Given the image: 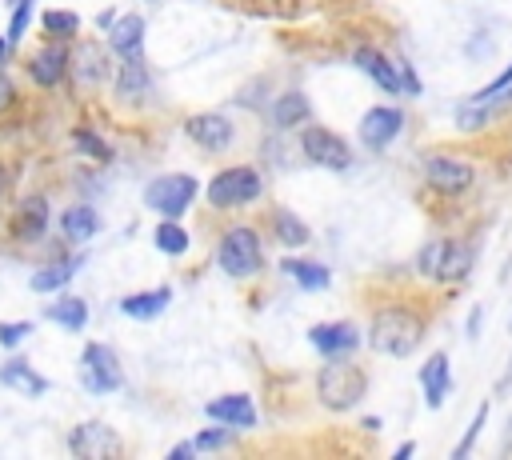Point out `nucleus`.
<instances>
[{
	"label": "nucleus",
	"mask_w": 512,
	"mask_h": 460,
	"mask_svg": "<svg viewBox=\"0 0 512 460\" xmlns=\"http://www.w3.org/2000/svg\"><path fill=\"white\" fill-rule=\"evenodd\" d=\"M144 88H148V68H144V60H140V56H128V60L120 64L116 92H120L124 100H132V96H140Z\"/></svg>",
	"instance_id": "nucleus-28"
},
{
	"label": "nucleus",
	"mask_w": 512,
	"mask_h": 460,
	"mask_svg": "<svg viewBox=\"0 0 512 460\" xmlns=\"http://www.w3.org/2000/svg\"><path fill=\"white\" fill-rule=\"evenodd\" d=\"M44 316H48L52 324L68 328V332H80V328L88 324V304H84L80 296H60L56 304H48V308H44Z\"/></svg>",
	"instance_id": "nucleus-25"
},
{
	"label": "nucleus",
	"mask_w": 512,
	"mask_h": 460,
	"mask_svg": "<svg viewBox=\"0 0 512 460\" xmlns=\"http://www.w3.org/2000/svg\"><path fill=\"white\" fill-rule=\"evenodd\" d=\"M504 108V100H488V96H468L460 108H456V128H464V132H476V128H484L496 112Z\"/></svg>",
	"instance_id": "nucleus-23"
},
{
	"label": "nucleus",
	"mask_w": 512,
	"mask_h": 460,
	"mask_svg": "<svg viewBox=\"0 0 512 460\" xmlns=\"http://www.w3.org/2000/svg\"><path fill=\"white\" fill-rule=\"evenodd\" d=\"M32 4H36V0H16V4H12V20H8V44H16V40L24 36L28 16H32Z\"/></svg>",
	"instance_id": "nucleus-34"
},
{
	"label": "nucleus",
	"mask_w": 512,
	"mask_h": 460,
	"mask_svg": "<svg viewBox=\"0 0 512 460\" xmlns=\"http://www.w3.org/2000/svg\"><path fill=\"white\" fill-rule=\"evenodd\" d=\"M260 192H264V180H260V172L252 164H232V168H224V172H216L208 180V204L220 208V212L224 208H244Z\"/></svg>",
	"instance_id": "nucleus-5"
},
{
	"label": "nucleus",
	"mask_w": 512,
	"mask_h": 460,
	"mask_svg": "<svg viewBox=\"0 0 512 460\" xmlns=\"http://www.w3.org/2000/svg\"><path fill=\"white\" fill-rule=\"evenodd\" d=\"M284 276H292L304 292H320V288H328V280H332V272L320 264V260H296V256H284Z\"/></svg>",
	"instance_id": "nucleus-21"
},
{
	"label": "nucleus",
	"mask_w": 512,
	"mask_h": 460,
	"mask_svg": "<svg viewBox=\"0 0 512 460\" xmlns=\"http://www.w3.org/2000/svg\"><path fill=\"white\" fill-rule=\"evenodd\" d=\"M232 432H236V428H228V424L204 428V432L196 436V452H216V448H228V444H232Z\"/></svg>",
	"instance_id": "nucleus-33"
},
{
	"label": "nucleus",
	"mask_w": 512,
	"mask_h": 460,
	"mask_svg": "<svg viewBox=\"0 0 512 460\" xmlns=\"http://www.w3.org/2000/svg\"><path fill=\"white\" fill-rule=\"evenodd\" d=\"M400 128H404V108H396V104H376L360 116V140L372 152L388 148L400 136Z\"/></svg>",
	"instance_id": "nucleus-10"
},
{
	"label": "nucleus",
	"mask_w": 512,
	"mask_h": 460,
	"mask_svg": "<svg viewBox=\"0 0 512 460\" xmlns=\"http://www.w3.org/2000/svg\"><path fill=\"white\" fill-rule=\"evenodd\" d=\"M208 420H216V424H228V428H236V432H244V428H256V404L244 396V392H228V396H216V400H208Z\"/></svg>",
	"instance_id": "nucleus-14"
},
{
	"label": "nucleus",
	"mask_w": 512,
	"mask_h": 460,
	"mask_svg": "<svg viewBox=\"0 0 512 460\" xmlns=\"http://www.w3.org/2000/svg\"><path fill=\"white\" fill-rule=\"evenodd\" d=\"M28 332H32L28 320H16V324H12V320H0V344H4V348H16Z\"/></svg>",
	"instance_id": "nucleus-35"
},
{
	"label": "nucleus",
	"mask_w": 512,
	"mask_h": 460,
	"mask_svg": "<svg viewBox=\"0 0 512 460\" xmlns=\"http://www.w3.org/2000/svg\"><path fill=\"white\" fill-rule=\"evenodd\" d=\"M480 324H484V308H472V316H468V340L480 336Z\"/></svg>",
	"instance_id": "nucleus-39"
},
{
	"label": "nucleus",
	"mask_w": 512,
	"mask_h": 460,
	"mask_svg": "<svg viewBox=\"0 0 512 460\" xmlns=\"http://www.w3.org/2000/svg\"><path fill=\"white\" fill-rule=\"evenodd\" d=\"M308 344L320 356H352L360 348V328L352 320H324L308 328Z\"/></svg>",
	"instance_id": "nucleus-11"
},
{
	"label": "nucleus",
	"mask_w": 512,
	"mask_h": 460,
	"mask_svg": "<svg viewBox=\"0 0 512 460\" xmlns=\"http://www.w3.org/2000/svg\"><path fill=\"white\" fill-rule=\"evenodd\" d=\"M60 228H64V236H68L72 244H84V240H92V236L100 232V216H96V208H88V204H72V208L60 216Z\"/></svg>",
	"instance_id": "nucleus-20"
},
{
	"label": "nucleus",
	"mask_w": 512,
	"mask_h": 460,
	"mask_svg": "<svg viewBox=\"0 0 512 460\" xmlns=\"http://www.w3.org/2000/svg\"><path fill=\"white\" fill-rule=\"evenodd\" d=\"M512 388V360H508V368H504V376H500V384H496V396H504Z\"/></svg>",
	"instance_id": "nucleus-41"
},
{
	"label": "nucleus",
	"mask_w": 512,
	"mask_h": 460,
	"mask_svg": "<svg viewBox=\"0 0 512 460\" xmlns=\"http://www.w3.org/2000/svg\"><path fill=\"white\" fill-rule=\"evenodd\" d=\"M168 300H172V288H168V284H160V288H148V292H132V296H124V300H120V312H124V316H132V320H156V316L168 308Z\"/></svg>",
	"instance_id": "nucleus-19"
},
{
	"label": "nucleus",
	"mask_w": 512,
	"mask_h": 460,
	"mask_svg": "<svg viewBox=\"0 0 512 460\" xmlns=\"http://www.w3.org/2000/svg\"><path fill=\"white\" fill-rule=\"evenodd\" d=\"M364 392H368V376L348 356H328V364L316 372V396L332 412H348L352 404H360Z\"/></svg>",
	"instance_id": "nucleus-2"
},
{
	"label": "nucleus",
	"mask_w": 512,
	"mask_h": 460,
	"mask_svg": "<svg viewBox=\"0 0 512 460\" xmlns=\"http://www.w3.org/2000/svg\"><path fill=\"white\" fill-rule=\"evenodd\" d=\"M472 260H476L472 248L460 240H448V236H436L416 252V268L440 284H460L472 272Z\"/></svg>",
	"instance_id": "nucleus-3"
},
{
	"label": "nucleus",
	"mask_w": 512,
	"mask_h": 460,
	"mask_svg": "<svg viewBox=\"0 0 512 460\" xmlns=\"http://www.w3.org/2000/svg\"><path fill=\"white\" fill-rule=\"evenodd\" d=\"M108 48H112L120 60L140 56V48H144V16H136V12L116 16L112 28H108Z\"/></svg>",
	"instance_id": "nucleus-18"
},
{
	"label": "nucleus",
	"mask_w": 512,
	"mask_h": 460,
	"mask_svg": "<svg viewBox=\"0 0 512 460\" xmlns=\"http://www.w3.org/2000/svg\"><path fill=\"white\" fill-rule=\"evenodd\" d=\"M0 384L16 388V392H24V396H40V392L48 388V380H44L28 360H8V364L0 368Z\"/></svg>",
	"instance_id": "nucleus-22"
},
{
	"label": "nucleus",
	"mask_w": 512,
	"mask_h": 460,
	"mask_svg": "<svg viewBox=\"0 0 512 460\" xmlns=\"http://www.w3.org/2000/svg\"><path fill=\"white\" fill-rule=\"evenodd\" d=\"M72 272H76V260H64V264H48V268H40V272H32V292H56V288H64L68 280H72Z\"/></svg>",
	"instance_id": "nucleus-29"
},
{
	"label": "nucleus",
	"mask_w": 512,
	"mask_h": 460,
	"mask_svg": "<svg viewBox=\"0 0 512 460\" xmlns=\"http://www.w3.org/2000/svg\"><path fill=\"white\" fill-rule=\"evenodd\" d=\"M8 96H12V88H8V80H4V76H0V108H4V104H8Z\"/></svg>",
	"instance_id": "nucleus-43"
},
{
	"label": "nucleus",
	"mask_w": 512,
	"mask_h": 460,
	"mask_svg": "<svg viewBox=\"0 0 512 460\" xmlns=\"http://www.w3.org/2000/svg\"><path fill=\"white\" fill-rule=\"evenodd\" d=\"M412 452H416V444H412V440H404V444L392 452V460H404V456H412Z\"/></svg>",
	"instance_id": "nucleus-42"
},
{
	"label": "nucleus",
	"mask_w": 512,
	"mask_h": 460,
	"mask_svg": "<svg viewBox=\"0 0 512 460\" xmlns=\"http://www.w3.org/2000/svg\"><path fill=\"white\" fill-rule=\"evenodd\" d=\"M488 408H492V404H480V408H476V416H472V424L464 428V440H460V444H456V452H452L456 460H464V456L472 452V444H476V436H480V428L488 424Z\"/></svg>",
	"instance_id": "nucleus-32"
},
{
	"label": "nucleus",
	"mask_w": 512,
	"mask_h": 460,
	"mask_svg": "<svg viewBox=\"0 0 512 460\" xmlns=\"http://www.w3.org/2000/svg\"><path fill=\"white\" fill-rule=\"evenodd\" d=\"M184 132L204 152H224L232 144V120L224 112H196V116L184 120Z\"/></svg>",
	"instance_id": "nucleus-13"
},
{
	"label": "nucleus",
	"mask_w": 512,
	"mask_h": 460,
	"mask_svg": "<svg viewBox=\"0 0 512 460\" xmlns=\"http://www.w3.org/2000/svg\"><path fill=\"white\" fill-rule=\"evenodd\" d=\"M44 224H48V208H44V200H28V204L20 208V216H16V236L36 240V236L44 232Z\"/></svg>",
	"instance_id": "nucleus-30"
},
{
	"label": "nucleus",
	"mask_w": 512,
	"mask_h": 460,
	"mask_svg": "<svg viewBox=\"0 0 512 460\" xmlns=\"http://www.w3.org/2000/svg\"><path fill=\"white\" fill-rule=\"evenodd\" d=\"M40 24H44L48 36H76V32H80V16L68 12V8H48V12H40Z\"/></svg>",
	"instance_id": "nucleus-31"
},
{
	"label": "nucleus",
	"mask_w": 512,
	"mask_h": 460,
	"mask_svg": "<svg viewBox=\"0 0 512 460\" xmlns=\"http://www.w3.org/2000/svg\"><path fill=\"white\" fill-rule=\"evenodd\" d=\"M152 240H156V248H160V252H168V256H184V252H188V244H192V236L180 228V220H168V216L156 224Z\"/></svg>",
	"instance_id": "nucleus-27"
},
{
	"label": "nucleus",
	"mask_w": 512,
	"mask_h": 460,
	"mask_svg": "<svg viewBox=\"0 0 512 460\" xmlns=\"http://www.w3.org/2000/svg\"><path fill=\"white\" fill-rule=\"evenodd\" d=\"M68 448L76 456H84V460H104V456H116L120 452V436L108 424H100V420H84V424L72 428Z\"/></svg>",
	"instance_id": "nucleus-12"
},
{
	"label": "nucleus",
	"mask_w": 512,
	"mask_h": 460,
	"mask_svg": "<svg viewBox=\"0 0 512 460\" xmlns=\"http://www.w3.org/2000/svg\"><path fill=\"white\" fill-rule=\"evenodd\" d=\"M80 384H84L88 392H96V396L116 392V388L124 384L120 360H116V352H112L108 344H96V340H92V344L80 352Z\"/></svg>",
	"instance_id": "nucleus-8"
},
{
	"label": "nucleus",
	"mask_w": 512,
	"mask_h": 460,
	"mask_svg": "<svg viewBox=\"0 0 512 460\" xmlns=\"http://www.w3.org/2000/svg\"><path fill=\"white\" fill-rule=\"evenodd\" d=\"M76 148L80 152H88V156H96V160H108V148L100 144V136L96 132H88V128H80L76 132Z\"/></svg>",
	"instance_id": "nucleus-36"
},
{
	"label": "nucleus",
	"mask_w": 512,
	"mask_h": 460,
	"mask_svg": "<svg viewBox=\"0 0 512 460\" xmlns=\"http://www.w3.org/2000/svg\"><path fill=\"white\" fill-rule=\"evenodd\" d=\"M396 68H400V88H404L408 96H420V80H416V72H412V64H404V60H396Z\"/></svg>",
	"instance_id": "nucleus-37"
},
{
	"label": "nucleus",
	"mask_w": 512,
	"mask_h": 460,
	"mask_svg": "<svg viewBox=\"0 0 512 460\" xmlns=\"http://www.w3.org/2000/svg\"><path fill=\"white\" fill-rule=\"evenodd\" d=\"M184 456H196V440H184V444H176L168 452V460H184Z\"/></svg>",
	"instance_id": "nucleus-40"
},
{
	"label": "nucleus",
	"mask_w": 512,
	"mask_h": 460,
	"mask_svg": "<svg viewBox=\"0 0 512 460\" xmlns=\"http://www.w3.org/2000/svg\"><path fill=\"white\" fill-rule=\"evenodd\" d=\"M308 96L304 92H284V96H276V104H272V124L276 128H296V124H304L308 120Z\"/></svg>",
	"instance_id": "nucleus-24"
},
{
	"label": "nucleus",
	"mask_w": 512,
	"mask_h": 460,
	"mask_svg": "<svg viewBox=\"0 0 512 460\" xmlns=\"http://www.w3.org/2000/svg\"><path fill=\"white\" fill-rule=\"evenodd\" d=\"M504 100H512V92H508V96H504Z\"/></svg>",
	"instance_id": "nucleus-45"
},
{
	"label": "nucleus",
	"mask_w": 512,
	"mask_h": 460,
	"mask_svg": "<svg viewBox=\"0 0 512 460\" xmlns=\"http://www.w3.org/2000/svg\"><path fill=\"white\" fill-rule=\"evenodd\" d=\"M300 148H304V156H308L312 164H320V168H328V172L352 168V148H348V140H344L340 132L324 128V124H308V128L300 132Z\"/></svg>",
	"instance_id": "nucleus-7"
},
{
	"label": "nucleus",
	"mask_w": 512,
	"mask_h": 460,
	"mask_svg": "<svg viewBox=\"0 0 512 460\" xmlns=\"http://www.w3.org/2000/svg\"><path fill=\"white\" fill-rule=\"evenodd\" d=\"M216 256H220V268H224L232 280H248V276H256L260 264H264L260 232L248 228V224H232V228H224V232H220V248H216Z\"/></svg>",
	"instance_id": "nucleus-4"
},
{
	"label": "nucleus",
	"mask_w": 512,
	"mask_h": 460,
	"mask_svg": "<svg viewBox=\"0 0 512 460\" xmlns=\"http://www.w3.org/2000/svg\"><path fill=\"white\" fill-rule=\"evenodd\" d=\"M352 64H356L376 88H384L388 96L404 92V88H400V68H396V60H388L384 52H376V48H360V52L352 56Z\"/></svg>",
	"instance_id": "nucleus-16"
},
{
	"label": "nucleus",
	"mask_w": 512,
	"mask_h": 460,
	"mask_svg": "<svg viewBox=\"0 0 512 460\" xmlns=\"http://www.w3.org/2000/svg\"><path fill=\"white\" fill-rule=\"evenodd\" d=\"M420 388H424V404L428 408H440L444 404V396H448V388H452V360H448V352H432L424 364H420Z\"/></svg>",
	"instance_id": "nucleus-15"
},
{
	"label": "nucleus",
	"mask_w": 512,
	"mask_h": 460,
	"mask_svg": "<svg viewBox=\"0 0 512 460\" xmlns=\"http://www.w3.org/2000/svg\"><path fill=\"white\" fill-rule=\"evenodd\" d=\"M100 72H104V64H100V56H92V52H84V68H80V76H84V80H100Z\"/></svg>",
	"instance_id": "nucleus-38"
},
{
	"label": "nucleus",
	"mask_w": 512,
	"mask_h": 460,
	"mask_svg": "<svg viewBox=\"0 0 512 460\" xmlns=\"http://www.w3.org/2000/svg\"><path fill=\"white\" fill-rule=\"evenodd\" d=\"M420 340H424V316L404 304L380 308L368 324V344L384 356H412Z\"/></svg>",
	"instance_id": "nucleus-1"
},
{
	"label": "nucleus",
	"mask_w": 512,
	"mask_h": 460,
	"mask_svg": "<svg viewBox=\"0 0 512 460\" xmlns=\"http://www.w3.org/2000/svg\"><path fill=\"white\" fill-rule=\"evenodd\" d=\"M4 52H8V36H4V40H0V60H4Z\"/></svg>",
	"instance_id": "nucleus-44"
},
{
	"label": "nucleus",
	"mask_w": 512,
	"mask_h": 460,
	"mask_svg": "<svg viewBox=\"0 0 512 460\" xmlns=\"http://www.w3.org/2000/svg\"><path fill=\"white\" fill-rule=\"evenodd\" d=\"M424 180L440 192V196H460L464 188H472L476 168L460 156H428L424 160Z\"/></svg>",
	"instance_id": "nucleus-9"
},
{
	"label": "nucleus",
	"mask_w": 512,
	"mask_h": 460,
	"mask_svg": "<svg viewBox=\"0 0 512 460\" xmlns=\"http://www.w3.org/2000/svg\"><path fill=\"white\" fill-rule=\"evenodd\" d=\"M196 192H200L196 176H188V172H168V176H156V180L144 184V204H148L152 212L168 216V220H180V216L192 208Z\"/></svg>",
	"instance_id": "nucleus-6"
},
{
	"label": "nucleus",
	"mask_w": 512,
	"mask_h": 460,
	"mask_svg": "<svg viewBox=\"0 0 512 460\" xmlns=\"http://www.w3.org/2000/svg\"><path fill=\"white\" fill-rule=\"evenodd\" d=\"M272 232H276V240L284 244V248H304L308 240H312V232H308V224L296 216V212H272Z\"/></svg>",
	"instance_id": "nucleus-26"
},
{
	"label": "nucleus",
	"mask_w": 512,
	"mask_h": 460,
	"mask_svg": "<svg viewBox=\"0 0 512 460\" xmlns=\"http://www.w3.org/2000/svg\"><path fill=\"white\" fill-rule=\"evenodd\" d=\"M68 48L64 44H44L32 60H28V76L36 80V84H44V88H52V84H60L64 76H68Z\"/></svg>",
	"instance_id": "nucleus-17"
}]
</instances>
